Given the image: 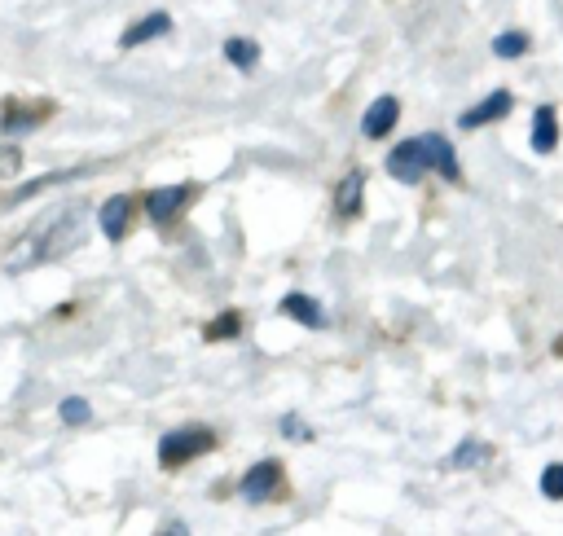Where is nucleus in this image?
Returning a JSON list of instances; mask_svg holds the SVG:
<instances>
[{"instance_id": "nucleus-1", "label": "nucleus", "mask_w": 563, "mask_h": 536, "mask_svg": "<svg viewBox=\"0 0 563 536\" xmlns=\"http://www.w3.org/2000/svg\"><path fill=\"white\" fill-rule=\"evenodd\" d=\"M388 172L396 176L401 185H418L427 172H440L445 181H458V163H454V150L440 132H427V137H410L401 141L396 150L388 154Z\"/></svg>"}, {"instance_id": "nucleus-2", "label": "nucleus", "mask_w": 563, "mask_h": 536, "mask_svg": "<svg viewBox=\"0 0 563 536\" xmlns=\"http://www.w3.org/2000/svg\"><path fill=\"white\" fill-rule=\"evenodd\" d=\"M212 449H216V435L207 427H176V431H168L159 440V462L172 471V466H185L190 457L212 453Z\"/></svg>"}, {"instance_id": "nucleus-3", "label": "nucleus", "mask_w": 563, "mask_h": 536, "mask_svg": "<svg viewBox=\"0 0 563 536\" xmlns=\"http://www.w3.org/2000/svg\"><path fill=\"white\" fill-rule=\"evenodd\" d=\"M84 233H88V216H84V207H71V211H62L58 220H53V229L44 233V242H40V260H62L66 251H75L84 242Z\"/></svg>"}, {"instance_id": "nucleus-4", "label": "nucleus", "mask_w": 563, "mask_h": 536, "mask_svg": "<svg viewBox=\"0 0 563 536\" xmlns=\"http://www.w3.org/2000/svg\"><path fill=\"white\" fill-rule=\"evenodd\" d=\"M282 484V466L278 462H256L247 475H242V497L251 501V506H260V501H269L278 493Z\"/></svg>"}, {"instance_id": "nucleus-5", "label": "nucleus", "mask_w": 563, "mask_h": 536, "mask_svg": "<svg viewBox=\"0 0 563 536\" xmlns=\"http://www.w3.org/2000/svg\"><path fill=\"white\" fill-rule=\"evenodd\" d=\"M190 194H194L190 185H168V189H154V194L146 198L150 220H154V225H168V220L176 216V211H181L185 203H190Z\"/></svg>"}, {"instance_id": "nucleus-6", "label": "nucleus", "mask_w": 563, "mask_h": 536, "mask_svg": "<svg viewBox=\"0 0 563 536\" xmlns=\"http://www.w3.org/2000/svg\"><path fill=\"white\" fill-rule=\"evenodd\" d=\"M401 119V102L396 97H374L370 110L361 115V132H366L370 141H379V137H388V128Z\"/></svg>"}, {"instance_id": "nucleus-7", "label": "nucleus", "mask_w": 563, "mask_h": 536, "mask_svg": "<svg viewBox=\"0 0 563 536\" xmlns=\"http://www.w3.org/2000/svg\"><path fill=\"white\" fill-rule=\"evenodd\" d=\"M502 115H511V93H506V88L489 93L480 106H471L467 115L458 119V128H484V124H493V119H502Z\"/></svg>"}, {"instance_id": "nucleus-8", "label": "nucleus", "mask_w": 563, "mask_h": 536, "mask_svg": "<svg viewBox=\"0 0 563 536\" xmlns=\"http://www.w3.org/2000/svg\"><path fill=\"white\" fill-rule=\"evenodd\" d=\"M49 115V102H40V106H27V102H9L5 110H0V132H31L40 124V119Z\"/></svg>"}, {"instance_id": "nucleus-9", "label": "nucleus", "mask_w": 563, "mask_h": 536, "mask_svg": "<svg viewBox=\"0 0 563 536\" xmlns=\"http://www.w3.org/2000/svg\"><path fill=\"white\" fill-rule=\"evenodd\" d=\"M128 220H132V203L124 194H115V198H106V207H102V233L110 242H119L128 233Z\"/></svg>"}, {"instance_id": "nucleus-10", "label": "nucleus", "mask_w": 563, "mask_h": 536, "mask_svg": "<svg viewBox=\"0 0 563 536\" xmlns=\"http://www.w3.org/2000/svg\"><path fill=\"white\" fill-rule=\"evenodd\" d=\"M282 312H286V317H295V321H300V326H308V330H322V326H326L322 304H317V299H308V295H286V299H282Z\"/></svg>"}, {"instance_id": "nucleus-11", "label": "nucleus", "mask_w": 563, "mask_h": 536, "mask_svg": "<svg viewBox=\"0 0 563 536\" xmlns=\"http://www.w3.org/2000/svg\"><path fill=\"white\" fill-rule=\"evenodd\" d=\"M168 31H172V18L168 14H146L137 27L124 31V40H119V44H124V49H137V44H146L154 36H168Z\"/></svg>"}, {"instance_id": "nucleus-12", "label": "nucleus", "mask_w": 563, "mask_h": 536, "mask_svg": "<svg viewBox=\"0 0 563 536\" xmlns=\"http://www.w3.org/2000/svg\"><path fill=\"white\" fill-rule=\"evenodd\" d=\"M555 141H559V128H555V110L550 106H542L533 115V150L537 154H550L555 150Z\"/></svg>"}, {"instance_id": "nucleus-13", "label": "nucleus", "mask_w": 563, "mask_h": 536, "mask_svg": "<svg viewBox=\"0 0 563 536\" xmlns=\"http://www.w3.org/2000/svg\"><path fill=\"white\" fill-rule=\"evenodd\" d=\"M225 58L238 66V71H251L260 58V44L256 40H225Z\"/></svg>"}, {"instance_id": "nucleus-14", "label": "nucleus", "mask_w": 563, "mask_h": 536, "mask_svg": "<svg viewBox=\"0 0 563 536\" xmlns=\"http://www.w3.org/2000/svg\"><path fill=\"white\" fill-rule=\"evenodd\" d=\"M339 216H352V211L361 207V176H348L344 185H339V198H335Z\"/></svg>"}, {"instance_id": "nucleus-15", "label": "nucleus", "mask_w": 563, "mask_h": 536, "mask_svg": "<svg viewBox=\"0 0 563 536\" xmlns=\"http://www.w3.org/2000/svg\"><path fill=\"white\" fill-rule=\"evenodd\" d=\"M524 49H528V36H524V31H506V36L493 40V58H520Z\"/></svg>"}, {"instance_id": "nucleus-16", "label": "nucleus", "mask_w": 563, "mask_h": 536, "mask_svg": "<svg viewBox=\"0 0 563 536\" xmlns=\"http://www.w3.org/2000/svg\"><path fill=\"white\" fill-rule=\"evenodd\" d=\"M484 457H489V444H480V440H467L462 444V449L449 457V462L454 466H476V462H484Z\"/></svg>"}, {"instance_id": "nucleus-17", "label": "nucleus", "mask_w": 563, "mask_h": 536, "mask_svg": "<svg viewBox=\"0 0 563 536\" xmlns=\"http://www.w3.org/2000/svg\"><path fill=\"white\" fill-rule=\"evenodd\" d=\"M542 493H546L550 501H563V466H559V462L542 471Z\"/></svg>"}, {"instance_id": "nucleus-18", "label": "nucleus", "mask_w": 563, "mask_h": 536, "mask_svg": "<svg viewBox=\"0 0 563 536\" xmlns=\"http://www.w3.org/2000/svg\"><path fill=\"white\" fill-rule=\"evenodd\" d=\"M88 400H80V396H71V400H62V422H71V427H80V422H88Z\"/></svg>"}, {"instance_id": "nucleus-19", "label": "nucleus", "mask_w": 563, "mask_h": 536, "mask_svg": "<svg viewBox=\"0 0 563 536\" xmlns=\"http://www.w3.org/2000/svg\"><path fill=\"white\" fill-rule=\"evenodd\" d=\"M22 167V154L14 150V145H0V176H14Z\"/></svg>"}, {"instance_id": "nucleus-20", "label": "nucleus", "mask_w": 563, "mask_h": 536, "mask_svg": "<svg viewBox=\"0 0 563 536\" xmlns=\"http://www.w3.org/2000/svg\"><path fill=\"white\" fill-rule=\"evenodd\" d=\"M234 330H238V317H234V312H225L220 321L207 326V339H225V334H234Z\"/></svg>"}, {"instance_id": "nucleus-21", "label": "nucleus", "mask_w": 563, "mask_h": 536, "mask_svg": "<svg viewBox=\"0 0 563 536\" xmlns=\"http://www.w3.org/2000/svg\"><path fill=\"white\" fill-rule=\"evenodd\" d=\"M282 431H286V435H304V427H300L295 418H286V422H282Z\"/></svg>"}]
</instances>
